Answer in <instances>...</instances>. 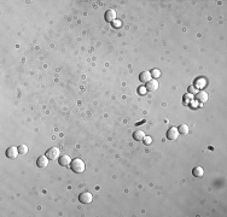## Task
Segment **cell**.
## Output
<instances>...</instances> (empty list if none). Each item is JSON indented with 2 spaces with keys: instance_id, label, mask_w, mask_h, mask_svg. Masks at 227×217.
Segmentation results:
<instances>
[{
  "instance_id": "1",
  "label": "cell",
  "mask_w": 227,
  "mask_h": 217,
  "mask_svg": "<svg viewBox=\"0 0 227 217\" xmlns=\"http://www.w3.org/2000/svg\"><path fill=\"white\" fill-rule=\"evenodd\" d=\"M70 168H71V170H73L74 173H76V174H81V173L85 171V168H86V166H85V162H83V160L76 158V159L71 160V163H70Z\"/></svg>"
},
{
  "instance_id": "2",
  "label": "cell",
  "mask_w": 227,
  "mask_h": 217,
  "mask_svg": "<svg viewBox=\"0 0 227 217\" xmlns=\"http://www.w3.org/2000/svg\"><path fill=\"white\" fill-rule=\"evenodd\" d=\"M79 200H80V203H82V204H91L92 200H93V195H92V193H90V192H83V193L80 194Z\"/></svg>"
},
{
  "instance_id": "3",
  "label": "cell",
  "mask_w": 227,
  "mask_h": 217,
  "mask_svg": "<svg viewBox=\"0 0 227 217\" xmlns=\"http://www.w3.org/2000/svg\"><path fill=\"white\" fill-rule=\"evenodd\" d=\"M59 149L58 147H51L50 150H47V152H46V157L48 158V159H51V160H53V159H56V158H59Z\"/></svg>"
},
{
  "instance_id": "4",
  "label": "cell",
  "mask_w": 227,
  "mask_h": 217,
  "mask_svg": "<svg viewBox=\"0 0 227 217\" xmlns=\"http://www.w3.org/2000/svg\"><path fill=\"white\" fill-rule=\"evenodd\" d=\"M178 136H179V130H178V128L172 127V128L168 129V131H167V138H168L169 140H176Z\"/></svg>"
},
{
  "instance_id": "5",
  "label": "cell",
  "mask_w": 227,
  "mask_h": 217,
  "mask_svg": "<svg viewBox=\"0 0 227 217\" xmlns=\"http://www.w3.org/2000/svg\"><path fill=\"white\" fill-rule=\"evenodd\" d=\"M18 153H20V152H18V147H16V146H11V147H9V149L6 150V157L10 158V159L17 158V155H18Z\"/></svg>"
},
{
  "instance_id": "6",
  "label": "cell",
  "mask_w": 227,
  "mask_h": 217,
  "mask_svg": "<svg viewBox=\"0 0 227 217\" xmlns=\"http://www.w3.org/2000/svg\"><path fill=\"white\" fill-rule=\"evenodd\" d=\"M105 21L106 22H109V23H111V22H114L115 19H116V11L115 10H108L106 12H105Z\"/></svg>"
},
{
  "instance_id": "7",
  "label": "cell",
  "mask_w": 227,
  "mask_h": 217,
  "mask_svg": "<svg viewBox=\"0 0 227 217\" xmlns=\"http://www.w3.org/2000/svg\"><path fill=\"white\" fill-rule=\"evenodd\" d=\"M146 89L149 92H155L158 89V81L157 80H150L147 83H146Z\"/></svg>"
},
{
  "instance_id": "8",
  "label": "cell",
  "mask_w": 227,
  "mask_h": 217,
  "mask_svg": "<svg viewBox=\"0 0 227 217\" xmlns=\"http://www.w3.org/2000/svg\"><path fill=\"white\" fill-rule=\"evenodd\" d=\"M139 80H140L143 83H147L150 80H152L151 72H150V71H143V72L139 75Z\"/></svg>"
},
{
  "instance_id": "9",
  "label": "cell",
  "mask_w": 227,
  "mask_h": 217,
  "mask_svg": "<svg viewBox=\"0 0 227 217\" xmlns=\"http://www.w3.org/2000/svg\"><path fill=\"white\" fill-rule=\"evenodd\" d=\"M47 164H48V158H47L46 156H41V157H39L37 160H36V165H37L39 168H46Z\"/></svg>"
},
{
  "instance_id": "10",
  "label": "cell",
  "mask_w": 227,
  "mask_h": 217,
  "mask_svg": "<svg viewBox=\"0 0 227 217\" xmlns=\"http://www.w3.org/2000/svg\"><path fill=\"white\" fill-rule=\"evenodd\" d=\"M196 98H197L198 101L205 103L208 100V94H207L205 91H199V92H197V94H196Z\"/></svg>"
},
{
  "instance_id": "11",
  "label": "cell",
  "mask_w": 227,
  "mask_h": 217,
  "mask_svg": "<svg viewBox=\"0 0 227 217\" xmlns=\"http://www.w3.org/2000/svg\"><path fill=\"white\" fill-rule=\"evenodd\" d=\"M145 138V133L143 130H135L133 133V139L137 140V141H143Z\"/></svg>"
},
{
  "instance_id": "12",
  "label": "cell",
  "mask_w": 227,
  "mask_h": 217,
  "mask_svg": "<svg viewBox=\"0 0 227 217\" xmlns=\"http://www.w3.org/2000/svg\"><path fill=\"white\" fill-rule=\"evenodd\" d=\"M70 163H71V158L68 155H64V156H62V157H59V164H61L62 166H68Z\"/></svg>"
},
{
  "instance_id": "13",
  "label": "cell",
  "mask_w": 227,
  "mask_h": 217,
  "mask_svg": "<svg viewBox=\"0 0 227 217\" xmlns=\"http://www.w3.org/2000/svg\"><path fill=\"white\" fill-rule=\"evenodd\" d=\"M192 174H193L195 177H202L204 175V170H203L202 166H196L193 169V171H192Z\"/></svg>"
},
{
  "instance_id": "14",
  "label": "cell",
  "mask_w": 227,
  "mask_h": 217,
  "mask_svg": "<svg viewBox=\"0 0 227 217\" xmlns=\"http://www.w3.org/2000/svg\"><path fill=\"white\" fill-rule=\"evenodd\" d=\"M178 130H179V134L186 135V134L189 133L190 128H189V125H187V124H180V125L178 127Z\"/></svg>"
},
{
  "instance_id": "15",
  "label": "cell",
  "mask_w": 227,
  "mask_h": 217,
  "mask_svg": "<svg viewBox=\"0 0 227 217\" xmlns=\"http://www.w3.org/2000/svg\"><path fill=\"white\" fill-rule=\"evenodd\" d=\"M18 152H20V155H26L28 152V147L26 145H21V146H18Z\"/></svg>"
},
{
  "instance_id": "16",
  "label": "cell",
  "mask_w": 227,
  "mask_h": 217,
  "mask_svg": "<svg viewBox=\"0 0 227 217\" xmlns=\"http://www.w3.org/2000/svg\"><path fill=\"white\" fill-rule=\"evenodd\" d=\"M160 75H161V71H160L158 69H154V70L151 71V76H152V77H155V79L160 77Z\"/></svg>"
},
{
  "instance_id": "17",
  "label": "cell",
  "mask_w": 227,
  "mask_h": 217,
  "mask_svg": "<svg viewBox=\"0 0 227 217\" xmlns=\"http://www.w3.org/2000/svg\"><path fill=\"white\" fill-rule=\"evenodd\" d=\"M143 141H144L146 145H150V144H151V141H152V138H150V136H145Z\"/></svg>"
},
{
  "instance_id": "18",
  "label": "cell",
  "mask_w": 227,
  "mask_h": 217,
  "mask_svg": "<svg viewBox=\"0 0 227 217\" xmlns=\"http://www.w3.org/2000/svg\"><path fill=\"white\" fill-rule=\"evenodd\" d=\"M138 89H139V91H138V92H139V94H143V95H144V94H146V92H147L146 87H139Z\"/></svg>"
},
{
  "instance_id": "19",
  "label": "cell",
  "mask_w": 227,
  "mask_h": 217,
  "mask_svg": "<svg viewBox=\"0 0 227 217\" xmlns=\"http://www.w3.org/2000/svg\"><path fill=\"white\" fill-rule=\"evenodd\" d=\"M190 92H195V87H190Z\"/></svg>"
}]
</instances>
